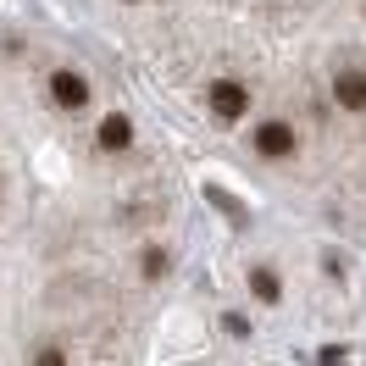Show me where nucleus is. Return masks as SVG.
Here are the masks:
<instances>
[{"label": "nucleus", "mask_w": 366, "mask_h": 366, "mask_svg": "<svg viewBox=\"0 0 366 366\" xmlns=\"http://www.w3.org/2000/svg\"><path fill=\"white\" fill-rule=\"evenodd\" d=\"M50 100H56V106H61V112H84V106H89V84H84V78H78V72H50Z\"/></svg>", "instance_id": "1"}, {"label": "nucleus", "mask_w": 366, "mask_h": 366, "mask_svg": "<svg viewBox=\"0 0 366 366\" xmlns=\"http://www.w3.org/2000/svg\"><path fill=\"white\" fill-rule=\"evenodd\" d=\"M255 150L267 161L295 156V128H289V122H261V128H255Z\"/></svg>", "instance_id": "2"}, {"label": "nucleus", "mask_w": 366, "mask_h": 366, "mask_svg": "<svg viewBox=\"0 0 366 366\" xmlns=\"http://www.w3.org/2000/svg\"><path fill=\"white\" fill-rule=\"evenodd\" d=\"M244 106H250V89L244 84H233V78H222V84H211V112L217 117H244Z\"/></svg>", "instance_id": "3"}, {"label": "nucleus", "mask_w": 366, "mask_h": 366, "mask_svg": "<svg viewBox=\"0 0 366 366\" xmlns=\"http://www.w3.org/2000/svg\"><path fill=\"white\" fill-rule=\"evenodd\" d=\"M333 100L344 112H366V72H339L333 78Z\"/></svg>", "instance_id": "4"}, {"label": "nucleus", "mask_w": 366, "mask_h": 366, "mask_svg": "<svg viewBox=\"0 0 366 366\" xmlns=\"http://www.w3.org/2000/svg\"><path fill=\"white\" fill-rule=\"evenodd\" d=\"M128 144H134V128H128V117H106V122H100V150H112V156H117V150H128Z\"/></svg>", "instance_id": "5"}, {"label": "nucleus", "mask_w": 366, "mask_h": 366, "mask_svg": "<svg viewBox=\"0 0 366 366\" xmlns=\"http://www.w3.org/2000/svg\"><path fill=\"white\" fill-rule=\"evenodd\" d=\"M250 289H255V300H267V305H277V300H283V283H277V272H267V267L250 277Z\"/></svg>", "instance_id": "6"}, {"label": "nucleus", "mask_w": 366, "mask_h": 366, "mask_svg": "<svg viewBox=\"0 0 366 366\" xmlns=\"http://www.w3.org/2000/svg\"><path fill=\"white\" fill-rule=\"evenodd\" d=\"M139 267H144V277L156 283V277H167V272H172V255L161 250V244H150V250H144V261H139Z\"/></svg>", "instance_id": "7"}, {"label": "nucleus", "mask_w": 366, "mask_h": 366, "mask_svg": "<svg viewBox=\"0 0 366 366\" xmlns=\"http://www.w3.org/2000/svg\"><path fill=\"white\" fill-rule=\"evenodd\" d=\"M222 333H228V339H250V322L244 317H222Z\"/></svg>", "instance_id": "8"}]
</instances>
